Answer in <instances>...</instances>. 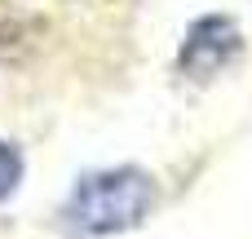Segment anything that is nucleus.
<instances>
[{
    "instance_id": "f257e3e1",
    "label": "nucleus",
    "mask_w": 252,
    "mask_h": 239,
    "mask_svg": "<svg viewBox=\"0 0 252 239\" xmlns=\"http://www.w3.org/2000/svg\"><path fill=\"white\" fill-rule=\"evenodd\" d=\"M159 186L146 169H97L84 173L75 182V191L66 195L58 222L62 231L75 239H102V235H124L133 226L146 222V213L155 208Z\"/></svg>"
},
{
    "instance_id": "f03ea898",
    "label": "nucleus",
    "mask_w": 252,
    "mask_h": 239,
    "mask_svg": "<svg viewBox=\"0 0 252 239\" xmlns=\"http://www.w3.org/2000/svg\"><path fill=\"white\" fill-rule=\"evenodd\" d=\"M244 53V31L230 13H204L186 27V40L177 49V71L195 84L217 80L235 58Z\"/></svg>"
},
{
    "instance_id": "7ed1b4c3",
    "label": "nucleus",
    "mask_w": 252,
    "mask_h": 239,
    "mask_svg": "<svg viewBox=\"0 0 252 239\" xmlns=\"http://www.w3.org/2000/svg\"><path fill=\"white\" fill-rule=\"evenodd\" d=\"M22 182V151L13 142H0V200H9Z\"/></svg>"
}]
</instances>
